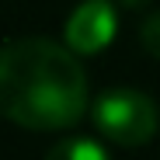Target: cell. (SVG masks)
Segmentation results:
<instances>
[{"label": "cell", "instance_id": "2", "mask_svg": "<svg viewBox=\"0 0 160 160\" xmlns=\"http://www.w3.org/2000/svg\"><path fill=\"white\" fill-rule=\"evenodd\" d=\"M91 118H94V129L108 143L125 146V150L146 146L157 136V125H160L153 98L136 91V87H112V91H104L91 104Z\"/></svg>", "mask_w": 160, "mask_h": 160}, {"label": "cell", "instance_id": "3", "mask_svg": "<svg viewBox=\"0 0 160 160\" xmlns=\"http://www.w3.org/2000/svg\"><path fill=\"white\" fill-rule=\"evenodd\" d=\"M118 35V11L112 0H80L66 18L63 42L77 56H98Z\"/></svg>", "mask_w": 160, "mask_h": 160}, {"label": "cell", "instance_id": "1", "mask_svg": "<svg viewBox=\"0 0 160 160\" xmlns=\"http://www.w3.org/2000/svg\"><path fill=\"white\" fill-rule=\"evenodd\" d=\"M87 112V70L70 45L11 38L0 45V118L21 129H70Z\"/></svg>", "mask_w": 160, "mask_h": 160}, {"label": "cell", "instance_id": "4", "mask_svg": "<svg viewBox=\"0 0 160 160\" xmlns=\"http://www.w3.org/2000/svg\"><path fill=\"white\" fill-rule=\"evenodd\" d=\"M45 160H112V157L91 136H70V139H63V143L52 146L45 153Z\"/></svg>", "mask_w": 160, "mask_h": 160}, {"label": "cell", "instance_id": "5", "mask_svg": "<svg viewBox=\"0 0 160 160\" xmlns=\"http://www.w3.org/2000/svg\"><path fill=\"white\" fill-rule=\"evenodd\" d=\"M139 42H143V49L150 52L153 59H160V11H157V14H150V18L143 21Z\"/></svg>", "mask_w": 160, "mask_h": 160}]
</instances>
